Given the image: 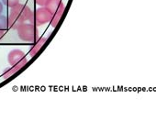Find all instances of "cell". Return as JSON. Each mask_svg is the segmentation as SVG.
<instances>
[{
	"instance_id": "6da1fadb",
	"label": "cell",
	"mask_w": 156,
	"mask_h": 122,
	"mask_svg": "<svg viewBox=\"0 0 156 122\" xmlns=\"http://www.w3.org/2000/svg\"><path fill=\"white\" fill-rule=\"evenodd\" d=\"M33 12L31 9L23 4H18L17 6L11 8L9 12V17L8 18L9 20V27L17 30L19 26L26 21H30L32 19Z\"/></svg>"
},
{
	"instance_id": "7a4b0ae2",
	"label": "cell",
	"mask_w": 156,
	"mask_h": 122,
	"mask_svg": "<svg viewBox=\"0 0 156 122\" xmlns=\"http://www.w3.org/2000/svg\"><path fill=\"white\" fill-rule=\"evenodd\" d=\"M19 38L27 42H34L38 40L39 32L37 30V26L33 23H22L17 29Z\"/></svg>"
},
{
	"instance_id": "3957f363",
	"label": "cell",
	"mask_w": 156,
	"mask_h": 122,
	"mask_svg": "<svg viewBox=\"0 0 156 122\" xmlns=\"http://www.w3.org/2000/svg\"><path fill=\"white\" fill-rule=\"evenodd\" d=\"M45 7H47L51 12V24L54 28L60 22L62 17V14L64 12L65 7L61 0H49V2L47 3Z\"/></svg>"
},
{
	"instance_id": "277c9868",
	"label": "cell",
	"mask_w": 156,
	"mask_h": 122,
	"mask_svg": "<svg viewBox=\"0 0 156 122\" xmlns=\"http://www.w3.org/2000/svg\"><path fill=\"white\" fill-rule=\"evenodd\" d=\"M51 12L47 7H41L35 10V12L32 15V19L30 23H33L34 25L41 26L46 24L47 22L51 21Z\"/></svg>"
},
{
	"instance_id": "5b68a950",
	"label": "cell",
	"mask_w": 156,
	"mask_h": 122,
	"mask_svg": "<svg viewBox=\"0 0 156 122\" xmlns=\"http://www.w3.org/2000/svg\"><path fill=\"white\" fill-rule=\"evenodd\" d=\"M8 61L11 66H17L20 69L24 67L28 63L25 53L20 50H13L8 55Z\"/></svg>"
},
{
	"instance_id": "8992f818",
	"label": "cell",
	"mask_w": 156,
	"mask_h": 122,
	"mask_svg": "<svg viewBox=\"0 0 156 122\" xmlns=\"http://www.w3.org/2000/svg\"><path fill=\"white\" fill-rule=\"evenodd\" d=\"M46 40H47V38H45V37H41L38 40H36L34 41V44L30 48V56H35L39 52V51L42 48V46L44 45Z\"/></svg>"
},
{
	"instance_id": "52a82bcc",
	"label": "cell",
	"mask_w": 156,
	"mask_h": 122,
	"mask_svg": "<svg viewBox=\"0 0 156 122\" xmlns=\"http://www.w3.org/2000/svg\"><path fill=\"white\" fill-rule=\"evenodd\" d=\"M20 69L19 68V67H17V66H11V67H9V68H7L5 71H4V73H3V77L5 78V79H8V78H9V77H11L14 74H16L18 71H20Z\"/></svg>"
},
{
	"instance_id": "ba28073f",
	"label": "cell",
	"mask_w": 156,
	"mask_h": 122,
	"mask_svg": "<svg viewBox=\"0 0 156 122\" xmlns=\"http://www.w3.org/2000/svg\"><path fill=\"white\" fill-rule=\"evenodd\" d=\"M0 28L3 30H7L9 28V20L6 16L0 15Z\"/></svg>"
},
{
	"instance_id": "9c48e42d",
	"label": "cell",
	"mask_w": 156,
	"mask_h": 122,
	"mask_svg": "<svg viewBox=\"0 0 156 122\" xmlns=\"http://www.w3.org/2000/svg\"><path fill=\"white\" fill-rule=\"evenodd\" d=\"M2 2L4 3V5H6L9 8H13L15 6H17L20 3V0H2Z\"/></svg>"
},
{
	"instance_id": "30bf717a",
	"label": "cell",
	"mask_w": 156,
	"mask_h": 122,
	"mask_svg": "<svg viewBox=\"0 0 156 122\" xmlns=\"http://www.w3.org/2000/svg\"><path fill=\"white\" fill-rule=\"evenodd\" d=\"M35 2L37 5H39L41 7H45L47 5V3L49 2V0H35Z\"/></svg>"
},
{
	"instance_id": "8fae6325",
	"label": "cell",
	"mask_w": 156,
	"mask_h": 122,
	"mask_svg": "<svg viewBox=\"0 0 156 122\" xmlns=\"http://www.w3.org/2000/svg\"><path fill=\"white\" fill-rule=\"evenodd\" d=\"M5 32H6V30H3V29L0 28V39L5 35Z\"/></svg>"
},
{
	"instance_id": "7c38bea8",
	"label": "cell",
	"mask_w": 156,
	"mask_h": 122,
	"mask_svg": "<svg viewBox=\"0 0 156 122\" xmlns=\"http://www.w3.org/2000/svg\"><path fill=\"white\" fill-rule=\"evenodd\" d=\"M2 11H3V5H2L1 2H0V15H1Z\"/></svg>"
}]
</instances>
